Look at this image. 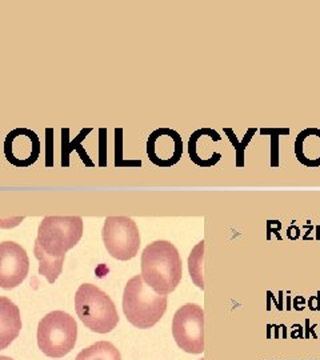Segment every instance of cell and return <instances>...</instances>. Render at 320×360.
<instances>
[{
	"label": "cell",
	"mask_w": 320,
	"mask_h": 360,
	"mask_svg": "<svg viewBox=\"0 0 320 360\" xmlns=\"http://www.w3.org/2000/svg\"><path fill=\"white\" fill-rule=\"evenodd\" d=\"M21 318L19 307L5 296H0V351L5 350L19 336Z\"/></svg>",
	"instance_id": "11"
},
{
	"label": "cell",
	"mask_w": 320,
	"mask_h": 360,
	"mask_svg": "<svg viewBox=\"0 0 320 360\" xmlns=\"http://www.w3.org/2000/svg\"><path fill=\"white\" fill-rule=\"evenodd\" d=\"M30 259L26 250L15 241L0 243V287L12 290L20 286L28 275Z\"/></svg>",
	"instance_id": "9"
},
{
	"label": "cell",
	"mask_w": 320,
	"mask_h": 360,
	"mask_svg": "<svg viewBox=\"0 0 320 360\" xmlns=\"http://www.w3.org/2000/svg\"><path fill=\"white\" fill-rule=\"evenodd\" d=\"M172 335L179 348L199 355L204 351V311L199 304L181 306L172 319Z\"/></svg>",
	"instance_id": "7"
},
{
	"label": "cell",
	"mask_w": 320,
	"mask_h": 360,
	"mask_svg": "<svg viewBox=\"0 0 320 360\" xmlns=\"http://www.w3.org/2000/svg\"><path fill=\"white\" fill-rule=\"evenodd\" d=\"M203 256H204V240L199 241L188 256V272L194 284L200 290H204L203 276Z\"/></svg>",
	"instance_id": "16"
},
{
	"label": "cell",
	"mask_w": 320,
	"mask_h": 360,
	"mask_svg": "<svg viewBox=\"0 0 320 360\" xmlns=\"http://www.w3.org/2000/svg\"><path fill=\"white\" fill-rule=\"evenodd\" d=\"M295 155L305 167L320 166V130L307 128L295 140Z\"/></svg>",
	"instance_id": "12"
},
{
	"label": "cell",
	"mask_w": 320,
	"mask_h": 360,
	"mask_svg": "<svg viewBox=\"0 0 320 360\" xmlns=\"http://www.w3.org/2000/svg\"><path fill=\"white\" fill-rule=\"evenodd\" d=\"M82 236L80 216H46L37 228L36 241L46 255L60 259L66 257V254L78 244Z\"/></svg>",
	"instance_id": "5"
},
{
	"label": "cell",
	"mask_w": 320,
	"mask_h": 360,
	"mask_svg": "<svg viewBox=\"0 0 320 360\" xmlns=\"http://www.w3.org/2000/svg\"><path fill=\"white\" fill-rule=\"evenodd\" d=\"M147 155L151 163L160 168L175 166L183 155V140L180 134L165 127L151 132L147 140Z\"/></svg>",
	"instance_id": "10"
},
{
	"label": "cell",
	"mask_w": 320,
	"mask_h": 360,
	"mask_svg": "<svg viewBox=\"0 0 320 360\" xmlns=\"http://www.w3.org/2000/svg\"><path fill=\"white\" fill-rule=\"evenodd\" d=\"M102 236L107 252L118 260H131L139 252L140 232L131 218L108 216L104 220Z\"/></svg>",
	"instance_id": "6"
},
{
	"label": "cell",
	"mask_w": 320,
	"mask_h": 360,
	"mask_svg": "<svg viewBox=\"0 0 320 360\" xmlns=\"http://www.w3.org/2000/svg\"><path fill=\"white\" fill-rule=\"evenodd\" d=\"M34 254L35 257L39 260V274L41 276H44L48 280V283L56 282V279L60 276L63 271V264H64V259L66 257H60V259H53L46 255V252L43 251L39 243L35 240V247H34Z\"/></svg>",
	"instance_id": "14"
},
{
	"label": "cell",
	"mask_w": 320,
	"mask_h": 360,
	"mask_svg": "<svg viewBox=\"0 0 320 360\" xmlns=\"http://www.w3.org/2000/svg\"><path fill=\"white\" fill-rule=\"evenodd\" d=\"M224 132H227L228 136H230V139L232 141V144L235 146V148H236V155H238V157H236V166H238V167H243V166H244V155H243V154H244V150H246V146L248 144V141L251 140V137H252L253 134L256 132V130H255V128H249V130H248V134L246 135L247 137H244L242 143H239L238 139H236V136L232 134V130H231V128H226Z\"/></svg>",
	"instance_id": "18"
},
{
	"label": "cell",
	"mask_w": 320,
	"mask_h": 360,
	"mask_svg": "<svg viewBox=\"0 0 320 360\" xmlns=\"http://www.w3.org/2000/svg\"><path fill=\"white\" fill-rule=\"evenodd\" d=\"M78 339L75 318L64 311H52L37 326V345L46 356L63 358L73 350Z\"/></svg>",
	"instance_id": "4"
},
{
	"label": "cell",
	"mask_w": 320,
	"mask_h": 360,
	"mask_svg": "<svg viewBox=\"0 0 320 360\" xmlns=\"http://www.w3.org/2000/svg\"><path fill=\"white\" fill-rule=\"evenodd\" d=\"M199 360H204V359H199Z\"/></svg>",
	"instance_id": "22"
},
{
	"label": "cell",
	"mask_w": 320,
	"mask_h": 360,
	"mask_svg": "<svg viewBox=\"0 0 320 360\" xmlns=\"http://www.w3.org/2000/svg\"><path fill=\"white\" fill-rule=\"evenodd\" d=\"M75 360H122V355L112 343L102 340L80 351Z\"/></svg>",
	"instance_id": "15"
},
{
	"label": "cell",
	"mask_w": 320,
	"mask_h": 360,
	"mask_svg": "<svg viewBox=\"0 0 320 360\" xmlns=\"http://www.w3.org/2000/svg\"><path fill=\"white\" fill-rule=\"evenodd\" d=\"M41 143L36 132L30 128H15L7 134L4 140V155L7 162L18 168L31 167L39 159Z\"/></svg>",
	"instance_id": "8"
},
{
	"label": "cell",
	"mask_w": 320,
	"mask_h": 360,
	"mask_svg": "<svg viewBox=\"0 0 320 360\" xmlns=\"http://www.w3.org/2000/svg\"><path fill=\"white\" fill-rule=\"evenodd\" d=\"M92 131V128H83L79 135L75 137V140H70V128H62V167H70V156L73 151L78 152L79 157L86 164V167H95V163L91 160V157L86 152V148L82 147V141L87 137V135Z\"/></svg>",
	"instance_id": "13"
},
{
	"label": "cell",
	"mask_w": 320,
	"mask_h": 360,
	"mask_svg": "<svg viewBox=\"0 0 320 360\" xmlns=\"http://www.w3.org/2000/svg\"><path fill=\"white\" fill-rule=\"evenodd\" d=\"M140 160H124L123 157V130H115V167H140Z\"/></svg>",
	"instance_id": "17"
},
{
	"label": "cell",
	"mask_w": 320,
	"mask_h": 360,
	"mask_svg": "<svg viewBox=\"0 0 320 360\" xmlns=\"http://www.w3.org/2000/svg\"><path fill=\"white\" fill-rule=\"evenodd\" d=\"M75 309L82 323L98 334H108L119 323V313L112 299L91 283H84L78 288Z\"/></svg>",
	"instance_id": "3"
},
{
	"label": "cell",
	"mask_w": 320,
	"mask_h": 360,
	"mask_svg": "<svg viewBox=\"0 0 320 360\" xmlns=\"http://www.w3.org/2000/svg\"><path fill=\"white\" fill-rule=\"evenodd\" d=\"M142 277L159 295L174 292L183 276L179 251L171 241L155 240L142 252Z\"/></svg>",
	"instance_id": "1"
},
{
	"label": "cell",
	"mask_w": 320,
	"mask_h": 360,
	"mask_svg": "<svg viewBox=\"0 0 320 360\" xmlns=\"http://www.w3.org/2000/svg\"><path fill=\"white\" fill-rule=\"evenodd\" d=\"M46 167H53V130L46 128Z\"/></svg>",
	"instance_id": "20"
},
{
	"label": "cell",
	"mask_w": 320,
	"mask_h": 360,
	"mask_svg": "<svg viewBox=\"0 0 320 360\" xmlns=\"http://www.w3.org/2000/svg\"><path fill=\"white\" fill-rule=\"evenodd\" d=\"M0 360H14V359H11L8 356H0Z\"/></svg>",
	"instance_id": "21"
},
{
	"label": "cell",
	"mask_w": 320,
	"mask_h": 360,
	"mask_svg": "<svg viewBox=\"0 0 320 360\" xmlns=\"http://www.w3.org/2000/svg\"><path fill=\"white\" fill-rule=\"evenodd\" d=\"M107 166V130L99 128V167Z\"/></svg>",
	"instance_id": "19"
},
{
	"label": "cell",
	"mask_w": 320,
	"mask_h": 360,
	"mask_svg": "<svg viewBox=\"0 0 320 360\" xmlns=\"http://www.w3.org/2000/svg\"><path fill=\"white\" fill-rule=\"evenodd\" d=\"M167 296L147 286L142 275L131 277L123 292V312L129 323L140 329L154 327L167 311Z\"/></svg>",
	"instance_id": "2"
}]
</instances>
